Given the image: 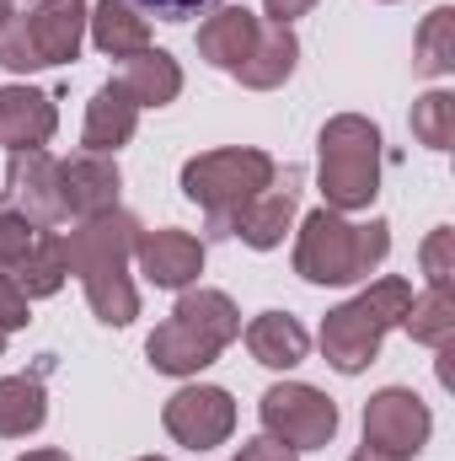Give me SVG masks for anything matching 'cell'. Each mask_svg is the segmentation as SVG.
I'll return each mask as SVG.
<instances>
[{
	"instance_id": "cell-29",
	"label": "cell",
	"mask_w": 455,
	"mask_h": 461,
	"mask_svg": "<svg viewBox=\"0 0 455 461\" xmlns=\"http://www.w3.org/2000/svg\"><path fill=\"white\" fill-rule=\"evenodd\" d=\"M0 65H5V70H43L38 54H32V43H27L22 16H11V22L0 27Z\"/></svg>"
},
{
	"instance_id": "cell-11",
	"label": "cell",
	"mask_w": 455,
	"mask_h": 461,
	"mask_svg": "<svg viewBox=\"0 0 455 461\" xmlns=\"http://www.w3.org/2000/svg\"><path fill=\"white\" fill-rule=\"evenodd\" d=\"M134 263L156 290H188L204 274V241L188 230H139L134 241Z\"/></svg>"
},
{
	"instance_id": "cell-10",
	"label": "cell",
	"mask_w": 455,
	"mask_h": 461,
	"mask_svg": "<svg viewBox=\"0 0 455 461\" xmlns=\"http://www.w3.org/2000/svg\"><path fill=\"white\" fill-rule=\"evenodd\" d=\"M5 204L38 230H54L65 221V204H59V161L49 150H16L11 167H5Z\"/></svg>"
},
{
	"instance_id": "cell-38",
	"label": "cell",
	"mask_w": 455,
	"mask_h": 461,
	"mask_svg": "<svg viewBox=\"0 0 455 461\" xmlns=\"http://www.w3.org/2000/svg\"><path fill=\"white\" fill-rule=\"evenodd\" d=\"M0 354H5V333H0Z\"/></svg>"
},
{
	"instance_id": "cell-18",
	"label": "cell",
	"mask_w": 455,
	"mask_h": 461,
	"mask_svg": "<svg viewBox=\"0 0 455 461\" xmlns=\"http://www.w3.org/2000/svg\"><path fill=\"white\" fill-rule=\"evenodd\" d=\"M11 274V285L27 295V301H43V295H59V285H65V236H54V230H38L32 241H27V252L5 268Z\"/></svg>"
},
{
	"instance_id": "cell-13",
	"label": "cell",
	"mask_w": 455,
	"mask_h": 461,
	"mask_svg": "<svg viewBox=\"0 0 455 461\" xmlns=\"http://www.w3.org/2000/svg\"><path fill=\"white\" fill-rule=\"evenodd\" d=\"M118 188H123V177H118L113 156L81 150V156L59 161V204H65V215H76V221H92V215L118 210Z\"/></svg>"
},
{
	"instance_id": "cell-3",
	"label": "cell",
	"mask_w": 455,
	"mask_h": 461,
	"mask_svg": "<svg viewBox=\"0 0 455 461\" xmlns=\"http://www.w3.org/2000/svg\"><path fill=\"white\" fill-rule=\"evenodd\" d=\"M391 252V226L386 221H370V226H353L343 221L338 210H311L300 221V241H295V274L311 279V285H359L370 279Z\"/></svg>"
},
{
	"instance_id": "cell-36",
	"label": "cell",
	"mask_w": 455,
	"mask_h": 461,
	"mask_svg": "<svg viewBox=\"0 0 455 461\" xmlns=\"http://www.w3.org/2000/svg\"><path fill=\"white\" fill-rule=\"evenodd\" d=\"M11 16H16V0H0V27H5Z\"/></svg>"
},
{
	"instance_id": "cell-22",
	"label": "cell",
	"mask_w": 455,
	"mask_h": 461,
	"mask_svg": "<svg viewBox=\"0 0 455 461\" xmlns=\"http://www.w3.org/2000/svg\"><path fill=\"white\" fill-rule=\"evenodd\" d=\"M118 81L129 86V97H134L139 108H166V103H177V92H183V70H177V59H172L166 49H145V54L123 59V76H118Z\"/></svg>"
},
{
	"instance_id": "cell-12",
	"label": "cell",
	"mask_w": 455,
	"mask_h": 461,
	"mask_svg": "<svg viewBox=\"0 0 455 461\" xmlns=\"http://www.w3.org/2000/svg\"><path fill=\"white\" fill-rule=\"evenodd\" d=\"M300 167H284V177L273 172V183L230 221V236H241L246 247H257V252H268V247H279L284 241V230L295 221V210H300Z\"/></svg>"
},
{
	"instance_id": "cell-16",
	"label": "cell",
	"mask_w": 455,
	"mask_h": 461,
	"mask_svg": "<svg viewBox=\"0 0 455 461\" xmlns=\"http://www.w3.org/2000/svg\"><path fill=\"white\" fill-rule=\"evenodd\" d=\"M257 38H263V16H252L246 5H220V11L199 27V54H204L215 70L236 76V70L252 59Z\"/></svg>"
},
{
	"instance_id": "cell-5",
	"label": "cell",
	"mask_w": 455,
	"mask_h": 461,
	"mask_svg": "<svg viewBox=\"0 0 455 461\" xmlns=\"http://www.w3.org/2000/svg\"><path fill=\"white\" fill-rule=\"evenodd\" d=\"M317 177L327 194V210H370L380 194V129L359 113H338L322 123L317 140Z\"/></svg>"
},
{
	"instance_id": "cell-28",
	"label": "cell",
	"mask_w": 455,
	"mask_h": 461,
	"mask_svg": "<svg viewBox=\"0 0 455 461\" xmlns=\"http://www.w3.org/2000/svg\"><path fill=\"white\" fill-rule=\"evenodd\" d=\"M32 236H38V226H27V221L5 204V194H0V268H11V263L27 252Z\"/></svg>"
},
{
	"instance_id": "cell-32",
	"label": "cell",
	"mask_w": 455,
	"mask_h": 461,
	"mask_svg": "<svg viewBox=\"0 0 455 461\" xmlns=\"http://www.w3.org/2000/svg\"><path fill=\"white\" fill-rule=\"evenodd\" d=\"M236 461H300V451H290V446H279V440H246L241 451H236Z\"/></svg>"
},
{
	"instance_id": "cell-8",
	"label": "cell",
	"mask_w": 455,
	"mask_h": 461,
	"mask_svg": "<svg viewBox=\"0 0 455 461\" xmlns=\"http://www.w3.org/2000/svg\"><path fill=\"white\" fill-rule=\"evenodd\" d=\"M429 429H434V419H429L424 397L407 392V386H386L364 402V446L380 451V456L397 461L418 456L429 446Z\"/></svg>"
},
{
	"instance_id": "cell-9",
	"label": "cell",
	"mask_w": 455,
	"mask_h": 461,
	"mask_svg": "<svg viewBox=\"0 0 455 461\" xmlns=\"http://www.w3.org/2000/svg\"><path fill=\"white\" fill-rule=\"evenodd\" d=\"M161 424H166V435L177 446L215 451V446H226L230 429H236V402H230L226 386H183V392L166 397Z\"/></svg>"
},
{
	"instance_id": "cell-30",
	"label": "cell",
	"mask_w": 455,
	"mask_h": 461,
	"mask_svg": "<svg viewBox=\"0 0 455 461\" xmlns=\"http://www.w3.org/2000/svg\"><path fill=\"white\" fill-rule=\"evenodd\" d=\"M139 16H161V22H188V16H204L210 5H226V0H129Z\"/></svg>"
},
{
	"instance_id": "cell-24",
	"label": "cell",
	"mask_w": 455,
	"mask_h": 461,
	"mask_svg": "<svg viewBox=\"0 0 455 461\" xmlns=\"http://www.w3.org/2000/svg\"><path fill=\"white\" fill-rule=\"evenodd\" d=\"M402 328L413 333V344L429 348H451L455 339V290H429V295H413Z\"/></svg>"
},
{
	"instance_id": "cell-23",
	"label": "cell",
	"mask_w": 455,
	"mask_h": 461,
	"mask_svg": "<svg viewBox=\"0 0 455 461\" xmlns=\"http://www.w3.org/2000/svg\"><path fill=\"white\" fill-rule=\"evenodd\" d=\"M43 419H49L43 381H38V375H5V381H0V435H5V440L38 435Z\"/></svg>"
},
{
	"instance_id": "cell-14",
	"label": "cell",
	"mask_w": 455,
	"mask_h": 461,
	"mask_svg": "<svg viewBox=\"0 0 455 461\" xmlns=\"http://www.w3.org/2000/svg\"><path fill=\"white\" fill-rule=\"evenodd\" d=\"M86 0H43L22 16L27 43L38 54V65H70L86 43Z\"/></svg>"
},
{
	"instance_id": "cell-34",
	"label": "cell",
	"mask_w": 455,
	"mask_h": 461,
	"mask_svg": "<svg viewBox=\"0 0 455 461\" xmlns=\"http://www.w3.org/2000/svg\"><path fill=\"white\" fill-rule=\"evenodd\" d=\"M22 461H70V451H27Z\"/></svg>"
},
{
	"instance_id": "cell-25",
	"label": "cell",
	"mask_w": 455,
	"mask_h": 461,
	"mask_svg": "<svg viewBox=\"0 0 455 461\" xmlns=\"http://www.w3.org/2000/svg\"><path fill=\"white\" fill-rule=\"evenodd\" d=\"M418 76H451L455 70V11L451 5H434L418 27V54H413Z\"/></svg>"
},
{
	"instance_id": "cell-15",
	"label": "cell",
	"mask_w": 455,
	"mask_h": 461,
	"mask_svg": "<svg viewBox=\"0 0 455 461\" xmlns=\"http://www.w3.org/2000/svg\"><path fill=\"white\" fill-rule=\"evenodd\" d=\"M59 129L54 113V97L49 92H32V86H0V145L16 156V150H43Z\"/></svg>"
},
{
	"instance_id": "cell-6",
	"label": "cell",
	"mask_w": 455,
	"mask_h": 461,
	"mask_svg": "<svg viewBox=\"0 0 455 461\" xmlns=\"http://www.w3.org/2000/svg\"><path fill=\"white\" fill-rule=\"evenodd\" d=\"M273 156L252 150V145H230V150H204L183 167V194L210 215V236H230V221L273 183Z\"/></svg>"
},
{
	"instance_id": "cell-33",
	"label": "cell",
	"mask_w": 455,
	"mask_h": 461,
	"mask_svg": "<svg viewBox=\"0 0 455 461\" xmlns=\"http://www.w3.org/2000/svg\"><path fill=\"white\" fill-rule=\"evenodd\" d=\"M263 5H268V16H273L279 27H290V22H295V16H306L317 0H263Z\"/></svg>"
},
{
	"instance_id": "cell-37",
	"label": "cell",
	"mask_w": 455,
	"mask_h": 461,
	"mask_svg": "<svg viewBox=\"0 0 455 461\" xmlns=\"http://www.w3.org/2000/svg\"><path fill=\"white\" fill-rule=\"evenodd\" d=\"M139 461H166V456H139Z\"/></svg>"
},
{
	"instance_id": "cell-35",
	"label": "cell",
	"mask_w": 455,
	"mask_h": 461,
	"mask_svg": "<svg viewBox=\"0 0 455 461\" xmlns=\"http://www.w3.org/2000/svg\"><path fill=\"white\" fill-rule=\"evenodd\" d=\"M348 461H397V456H380V451H370V446H364V451H353Z\"/></svg>"
},
{
	"instance_id": "cell-1",
	"label": "cell",
	"mask_w": 455,
	"mask_h": 461,
	"mask_svg": "<svg viewBox=\"0 0 455 461\" xmlns=\"http://www.w3.org/2000/svg\"><path fill=\"white\" fill-rule=\"evenodd\" d=\"M134 241H139V221L129 210L92 215V221H81V226L65 236V268L81 274L86 301H92L97 322H108V328H129L139 317V295L129 285Z\"/></svg>"
},
{
	"instance_id": "cell-20",
	"label": "cell",
	"mask_w": 455,
	"mask_h": 461,
	"mask_svg": "<svg viewBox=\"0 0 455 461\" xmlns=\"http://www.w3.org/2000/svg\"><path fill=\"white\" fill-rule=\"evenodd\" d=\"M92 43L108 54V59H134L150 49V22L129 5V0H97L92 5Z\"/></svg>"
},
{
	"instance_id": "cell-7",
	"label": "cell",
	"mask_w": 455,
	"mask_h": 461,
	"mask_svg": "<svg viewBox=\"0 0 455 461\" xmlns=\"http://www.w3.org/2000/svg\"><path fill=\"white\" fill-rule=\"evenodd\" d=\"M257 419H263L268 440H279V446H290V451H317V446H327V440L338 435V402L322 397V392L306 386V381H279V386H268L263 402H257Z\"/></svg>"
},
{
	"instance_id": "cell-4",
	"label": "cell",
	"mask_w": 455,
	"mask_h": 461,
	"mask_svg": "<svg viewBox=\"0 0 455 461\" xmlns=\"http://www.w3.org/2000/svg\"><path fill=\"white\" fill-rule=\"evenodd\" d=\"M407 306H413V285L407 279H375L348 306L327 312L322 317V354H327V365L343 370V375H359L364 365H375L380 339L391 328H402Z\"/></svg>"
},
{
	"instance_id": "cell-31",
	"label": "cell",
	"mask_w": 455,
	"mask_h": 461,
	"mask_svg": "<svg viewBox=\"0 0 455 461\" xmlns=\"http://www.w3.org/2000/svg\"><path fill=\"white\" fill-rule=\"evenodd\" d=\"M32 322V312H27V295L11 285V274L0 268V333H16V328H27Z\"/></svg>"
},
{
	"instance_id": "cell-26",
	"label": "cell",
	"mask_w": 455,
	"mask_h": 461,
	"mask_svg": "<svg viewBox=\"0 0 455 461\" xmlns=\"http://www.w3.org/2000/svg\"><path fill=\"white\" fill-rule=\"evenodd\" d=\"M413 134L429 150H451L455 145V97L451 92H424L413 103Z\"/></svg>"
},
{
	"instance_id": "cell-2",
	"label": "cell",
	"mask_w": 455,
	"mask_h": 461,
	"mask_svg": "<svg viewBox=\"0 0 455 461\" xmlns=\"http://www.w3.org/2000/svg\"><path fill=\"white\" fill-rule=\"evenodd\" d=\"M236 339H241V312L226 290H183L172 317L150 333L145 354L161 375H199Z\"/></svg>"
},
{
	"instance_id": "cell-21",
	"label": "cell",
	"mask_w": 455,
	"mask_h": 461,
	"mask_svg": "<svg viewBox=\"0 0 455 461\" xmlns=\"http://www.w3.org/2000/svg\"><path fill=\"white\" fill-rule=\"evenodd\" d=\"M295 59H300L295 32H290V27H279V22H263V38H257L252 59L236 70V81H241V86H252V92H273V86H284V81L295 76Z\"/></svg>"
},
{
	"instance_id": "cell-17",
	"label": "cell",
	"mask_w": 455,
	"mask_h": 461,
	"mask_svg": "<svg viewBox=\"0 0 455 461\" xmlns=\"http://www.w3.org/2000/svg\"><path fill=\"white\" fill-rule=\"evenodd\" d=\"M134 123H139V103L129 97L123 81H108V86H97V97L86 103V129H81V140H86L92 156H113L118 145L134 140Z\"/></svg>"
},
{
	"instance_id": "cell-27",
	"label": "cell",
	"mask_w": 455,
	"mask_h": 461,
	"mask_svg": "<svg viewBox=\"0 0 455 461\" xmlns=\"http://www.w3.org/2000/svg\"><path fill=\"white\" fill-rule=\"evenodd\" d=\"M424 274H429V290H451L455 285V230L451 226L429 230V241H424Z\"/></svg>"
},
{
	"instance_id": "cell-19",
	"label": "cell",
	"mask_w": 455,
	"mask_h": 461,
	"mask_svg": "<svg viewBox=\"0 0 455 461\" xmlns=\"http://www.w3.org/2000/svg\"><path fill=\"white\" fill-rule=\"evenodd\" d=\"M246 348H252V359L257 365H268V370H295L300 359H306V328L290 317V312H263V317H252L246 322Z\"/></svg>"
}]
</instances>
